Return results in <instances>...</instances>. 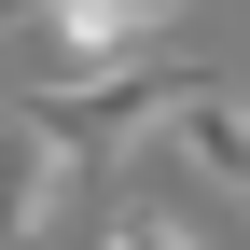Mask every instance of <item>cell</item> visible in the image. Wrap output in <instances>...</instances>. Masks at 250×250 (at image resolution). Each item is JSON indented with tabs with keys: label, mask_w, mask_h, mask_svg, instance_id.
Segmentation results:
<instances>
[{
	"label": "cell",
	"mask_w": 250,
	"mask_h": 250,
	"mask_svg": "<svg viewBox=\"0 0 250 250\" xmlns=\"http://www.w3.org/2000/svg\"><path fill=\"white\" fill-rule=\"evenodd\" d=\"M195 83H208V70H181V56H111V70H70L42 111L70 125L83 153H111V139H153V125H167L181 98H195Z\"/></svg>",
	"instance_id": "6da1fadb"
},
{
	"label": "cell",
	"mask_w": 250,
	"mask_h": 250,
	"mask_svg": "<svg viewBox=\"0 0 250 250\" xmlns=\"http://www.w3.org/2000/svg\"><path fill=\"white\" fill-rule=\"evenodd\" d=\"M153 139H167V153H181V167H195V181H208V195H250V98H236V83H223V70H208V83H195V98H181L167 125H153Z\"/></svg>",
	"instance_id": "277c9868"
},
{
	"label": "cell",
	"mask_w": 250,
	"mask_h": 250,
	"mask_svg": "<svg viewBox=\"0 0 250 250\" xmlns=\"http://www.w3.org/2000/svg\"><path fill=\"white\" fill-rule=\"evenodd\" d=\"M70 125L56 111H0V236H28V223H56V195H70Z\"/></svg>",
	"instance_id": "7a4b0ae2"
},
{
	"label": "cell",
	"mask_w": 250,
	"mask_h": 250,
	"mask_svg": "<svg viewBox=\"0 0 250 250\" xmlns=\"http://www.w3.org/2000/svg\"><path fill=\"white\" fill-rule=\"evenodd\" d=\"M181 28V0H42V42L56 70H111V56H153Z\"/></svg>",
	"instance_id": "3957f363"
}]
</instances>
